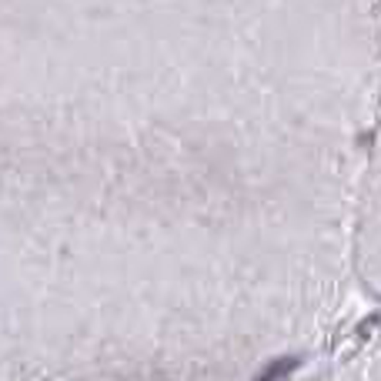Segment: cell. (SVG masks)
Segmentation results:
<instances>
[{"instance_id":"cell-1","label":"cell","mask_w":381,"mask_h":381,"mask_svg":"<svg viewBox=\"0 0 381 381\" xmlns=\"http://www.w3.org/2000/svg\"><path fill=\"white\" fill-rule=\"evenodd\" d=\"M294 361H278V365H271V368H268V375H264V378H258V381H274V378H281L284 371L291 368Z\"/></svg>"}]
</instances>
